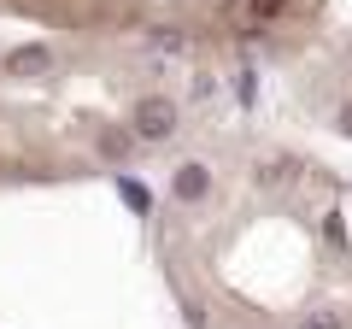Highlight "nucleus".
I'll return each mask as SVG.
<instances>
[{"instance_id":"39448f33","label":"nucleus","mask_w":352,"mask_h":329,"mask_svg":"<svg viewBox=\"0 0 352 329\" xmlns=\"http://www.w3.org/2000/svg\"><path fill=\"white\" fill-rule=\"evenodd\" d=\"M282 12H288V0H247V24H258V30L276 24Z\"/></svg>"},{"instance_id":"7ed1b4c3","label":"nucleus","mask_w":352,"mask_h":329,"mask_svg":"<svg viewBox=\"0 0 352 329\" xmlns=\"http://www.w3.org/2000/svg\"><path fill=\"white\" fill-rule=\"evenodd\" d=\"M170 194L182 206H194V200H206V194H212V171H206L200 159H188L182 164V171H176V182H170Z\"/></svg>"},{"instance_id":"f257e3e1","label":"nucleus","mask_w":352,"mask_h":329,"mask_svg":"<svg viewBox=\"0 0 352 329\" xmlns=\"http://www.w3.org/2000/svg\"><path fill=\"white\" fill-rule=\"evenodd\" d=\"M176 124H182V112H176L164 94H147V100L135 106V118H129V136L135 141H170Z\"/></svg>"},{"instance_id":"0eeeda50","label":"nucleus","mask_w":352,"mask_h":329,"mask_svg":"<svg viewBox=\"0 0 352 329\" xmlns=\"http://www.w3.org/2000/svg\"><path fill=\"white\" fill-rule=\"evenodd\" d=\"M124 194H129V206H135V212H147V189H141V182L124 177Z\"/></svg>"},{"instance_id":"423d86ee","label":"nucleus","mask_w":352,"mask_h":329,"mask_svg":"<svg viewBox=\"0 0 352 329\" xmlns=\"http://www.w3.org/2000/svg\"><path fill=\"white\" fill-rule=\"evenodd\" d=\"M294 329H346V317H340V312H329V306H317V312H305Z\"/></svg>"},{"instance_id":"20e7f679","label":"nucleus","mask_w":352,"mask_h":329,"mask_svg":"<svg viewBox=\"0 0 352 329\" xmlns=\"http://www.w3.org/2000/svg\"><path fill=\"white\" fill-rule=\"evenodd\" d=\"M129 147H135L129 129H100V159H129Z\"/></svg>"},{"instance_id":"f03ea898","label":"nucleus","mask_w":352,"mask_h":329,"mask_svg":"<svg viewBox=\"0 0 352 329\" xmlns=\"http://www.w3.org/2000/svg\"><path fill=\"white\" fill-rule=\"evenodd\" d=\"M53 71V47H41V41H30V47H12L6 53V76H24V83H36V76Z\"/></svg>"}]
</instances>
